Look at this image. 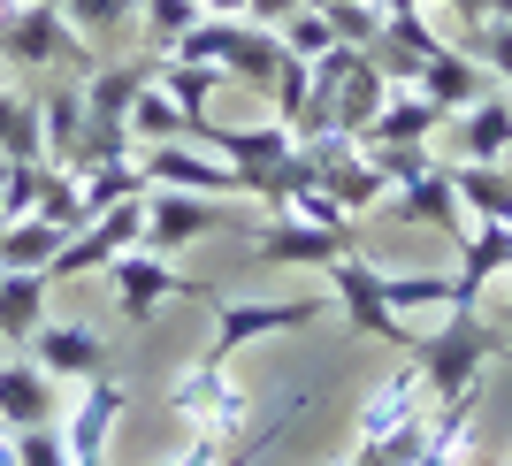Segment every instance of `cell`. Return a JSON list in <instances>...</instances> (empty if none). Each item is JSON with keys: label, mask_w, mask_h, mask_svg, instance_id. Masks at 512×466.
Instances as JSON below:
<instances>
[{"label": "cell", "mask_w": 512, "mask_h": 466, "mask_svg": "<svg viewBox=\"0 0 512 466\" xmlns=\"http://www.w3.org/2000/svg\"><path fill=\"white\" fill-rule=\"evenodd\" d=\"M497 352H512V344L497 337L482 314H451L444 329H428V337L406 344V360L421 367V382H428V398H436V405H444V398H467V390H482V367H490Z\"/></svg>", "instance_id": "cell-1"}, {"label": "cell", "mask_w": 512, "mask_h": 466, "mask_svg": "<svg viewBox=\"0 0 512 466\" xmlns=\"http://www.w3.org/2000/svg\"><path fill=\"white\" fill-rule=\"evenodd\" d=\"M0 62L8 69H92V39L54 8V0H8L0 16Z\"/></svg>", "instance_id": "cell-2"}, {"label": "cell", "mask_w": 512, "mask_h": 466, "mask_svg": "<svg viewBox=\"0 0 512 466\" xmlns=\"http://www.w3.org/2000/svg\"><path fill=\"white\" fill-rule=\"evenodd\" d=\"M329 321V298L299 291V298H214V344L207 360L230 367L237 344H260V337H291V329H314Z\"/></svg>", "instance_id": "cell-3"}, {"label": "cell", "mask_w": 512, "mask_h": 466, "mask_svg": "<svg viewBox=\"0 0 512 466\" xmlns=\"http://www.w3.org/2000/svg\"><path fill=\"white\" fill-rule=\"evenodd\" d=\"M107 283H115V314L130 321V329H146L153 321V306H169V298H207L214 306V291L207 283H192L184 268H176L169 253H146V245H130V253H115L100 268Z\"/></svg>", "instance_id": "cell-4"}, {"label": "cell", "mask_w": 512, "mask_h": 466, "mask_svg": "<svg viewBox=\"0 0 512 466\" xmlns=\"http://www.w3.org/2000/svg\"><path fill=\"white\" fill-rule=\"evenodd\" d=\"M138 169H146L153 191H199V199H245L237 169L214 146H192V138H169V146H138Z\"/></svg>", "instance_id": "cell-5"}, {"label": "cell", "mask_w": 512, "mask_h": 466, "mask_svg": "<svg viewBox=\"0 0 512 466\" xmlns=\"http://www.w3.org/2000/svg\"><path fill=\"white\" fill-rule=\"evenodd\" d=\"M237 222V207L230 199H199V191H146V253H184V245H199V237H214V230H230Z\"/></svg>", "instance_id": "cell-6"}, {"label": "cell", "mask_w": 512, "mask_h": 466, "mask_svg": "<svg viewBox=\"0 0 512 466\" xmlns=\"http://www.w3.org/2000/svg\"><path fill=\"white\" fill-rule=\"evenodd\" d=\"M169 405H176V421L192 428V436H237V421H245V390L230 382V367L222 360H199L192 375L169 390Z\"/></svg>", "instance_id": "cell-7"}, {"label": "cell", "mask_w": 512, "mask_h": 466, "mask_svg": "<svg viewBox=\"0 0 512 466\" xmlns=\"http://www.w3.org/2000/svg\"><path fill=\"white\" fill-rule=\"evenodd\" d=\"M321 276L337 283V298H344V314H352V329H360V337H383V344H398V352L413 344V329L390 314V298H383V268H375V260L337 253L329 268H321Z\"/></svg>", "instance_id": "cell-8"}, {"label": "cell", "mask_w": 512, "mask_h": 466, "mask_svg": "<svg viewBox=\"0 0 512 466\" xmlns=\"http://www.w3.org/2000/svg\"><path fill=\"white\" fill-rule=\"evenodd\" d=\"M360 230H329V222H306V214H276L260 230V268H329L337 253H352Z\"/></svg>", "instance_id": "cell-9"}, {"label": "cell", "mask_w": 512, "mask_h": 466, "mask_svg": "<svg viewBox=\"0 0 512 466\" xmlns=\"http://www.w3.org/2000/svg\"><path fill=\"white\" fill-rule=\"evenodd\" d=\"M383 222H428V230H444V237H467V207H459L451 169H436V161H428L421 176H406V184L383 199Z\"/></svg>", "instance_id": "cell-10"}, {"label": "cell", "mask_w": 512, "mask_h": 466, "mask_svg": "<svg viewBox=\"0 0 512 466\" xmlns=\"http://www.w3.org/2000/svg\"><path fill=\"white\" fill-rule=\"evenodd\" d=\"M123 413H130V390H123V382H107V375H92L85 398H77V413L62 421L69 459H77V466H100V459H107V436H115V421H123Z\"/></svg>", "instance_id": "cell-11"}, {"label": "cell", "mask_w": 512, "mask_h": 466, "mask_svg": "<svg viewBox=\"0 0 512 466\" xmlns=\"http://www.w3.org/2000/svg\"><path fill=\"white\" fill-rule=\"evenodd\" d=\"M23 352H31L54 382H92V375L107 367L100 329H85V321H39V337L23 344Z\"/></svg>", "instance_id": "cell-12"}, {"label": "cell", "mask_w": 512, "mask_h": 466, "mask_svg": "<svg viewBox=\"0 0 512 466\" xmlns=\"http://www.w3.org/2000/svg\"><path fill=\"white\" fill-rule=\"evenodd\" d=\"M512 276V222H482V230L459 237V298H451V314H474L482 306V283Z\"/></svg>", "instance_id": "cell-13"}, {"label": "cell", "mask_w": 512, "mask_h": 466, "mask_svg": "<svg viewBox=\"0 0 512 466\" xmlns=\"http://www.w3.org/2000/svg\"><path fill=\"white\" fill-rule=\"evenodd\" d=\"M451 130H459V153L482 161V169H505V161H512V100H505V92L467 100L459 115H451Z\"/></svg>", "instance_id": "cell-14"}, {"label": "cell", "mask_w": 512, "mask_h": 466, "mask_svg": "<svg viewBox=\"0 0 512 466\" xmlns=\"http://www.w3.org/2000/svg\"><path fill=\"white\" fill-rule=\"evenodd\" d=\"M413 421H428V382H421V367H398V375H383V390L360 405V444H375V436H398V428H413Z\"/></svg>", "instance_id": "cell-15"}, {"label": "cell", "mask_w": 512, "mask_h": 466, "mask_svg": "<svg viewBox=\"0 0 512 466\" xmlns=\"http://www.w3.org/2000/svg\"><path fill=\"white\" fill-rule=\"evenodd\" d=\"M54 421V375H46L31 352L0 360V428H39Z\"/></svg>", "instance_id": "cell-16"}, {"label": "cell", "mask_w": 512, "mask_h": 466, "mask_svg": "<svg viewBox=\"0 0 512 466\" xmlns=\"http://www.w3.org/2000/svg\"><path fill=\"white\" fill-rule=\"evenodd\" d=\"M451 115L436 100H428L421 85H390V100H383V115H375V123H367V138L360 146H421L428 130H444Z\"/></svg>", "instance_id": "cell-17"}, {"label": "cell", "mask_w": 512, "mask_h": 466, "mask_svg": "<svg viewBox=\"0 0 512 466\" xmlns=\"http://www.w3.org/2000/svg\"><path fill=\"white\" fill-rule=\"evenodd\" d=\"M46 291H54V276L46 268H0V344H31L46 321Z\"/></svg>", "instance_id": "cell-18"}, {"label": "cell", "mask_w": 512, "mask_h": 466, "mask_svg": "<svg viewBox=\"0 0 512 466\" xmlns=\"http://www.w3.org/2000/svg\"><path fill=\"white\" fill-rule=\"evenodd\" d=\"M383 100H390V77L360 54V62H352V77L337 85V115H329V138H352V146H360L367 123L383 115Z\"/></svg>", "instance_id": "cell-19"}, {"label": "cell", "mask_w": 512, "mask_h": 466, "mask_svg": "<svg viewBox=\"0 0 512 466\" xmlns=\"http://www.w3.org/2000/svg\"><path fill=\"white\" fill-rule=\"evenodd\" d=\"M413 85H421L428 100L444 107V115H459V107H467V100H482V92H490V85H482V62H474L467 46H444V54H428Z\"/></svg>", "instance_id": "cell-20"}, {"label": "cell", "mask_w": 512, "mask_h": 466, "mask_svg": "<svg viewBox=\"0 0 512 466\" xmlns=\"http://www.w3.org/2000/svg\"><path fill=\"white\" fill-rule=\"evenodd\" d=\"M39 130H46V161L77 153V138H85V77H62V85L39 92Z\"/></svg>", "instance_id": "cell-21"}, {"label": "cell", "mask_w": 512, "mask_h": 466, "mask_svg": "<svg viewBox=\"0 0 512 466\" xmlns=\"http://www.w3.org/2000/svg\"><path fill=\"white\" fill-rule=\"evenodd\" d=\"M62 245H69V230H62V222H46V214L0 222V268H54Z\"/></svg>", "instance_id": "cell-22"}, {"label": "cell", "mask_w": 512, "mask_h": 466, "mask_svg": "<svg viewBox=\"0 0 512 466\" xmlns=\"http://www.w3.org/2000/svg\"><path fill=\"white\" fill-rule=\"evenodd\" d=\"M199 0H138V39H146V54L153 62H169L176 54V39H184V31H199Z\"/></svg>", "instance_id": "cell-23"}, {"label": "cell", "mask_w": 512, "mask_h": 466, "mask_svg": "<svg viewBox=\"0 0 512 466\" xmlns=\"http://www.w3.org/2000/svg\"><path fill=\"white\" fill-rule=\"evenodd\" d=\"M451 184H459V207L482 214V222H512V169H482V161H467V169H451Z\"/></svg>", "instance_id": "cell-24"}, {"label": "cell", "mask_w": 512, "mask_h": 466, "mask_svg": "<svg viewBox=\"0 0 512 466\" xmlns=\"http://www.w3.org/2000/svg\"><path fill=\"white\" fill-rule=\"evenodd\" d=\"M0 161H46L39 100H23V92H0Z\"/></svg>", "instance_id": "cell-25"}, {"label": "cell", "mask_w": 512, "mask_h": 466, "mask_svg": "<svg viewBox=\"0 0 512 466\" xmlns=\"http://www.w3.org/2000/svg\"><path fill=\"white\" fill-rule=\"evenodd\" d=\"M85 184V214H107V207H123V199H146V169H138V153L130 161H107V169H92V176H77Z\"/></svg>", "instance_id": "cell-26"}, {"label": "cell", "mask_w": 512, "mask_h": 466, "mask_svg": "<svg viewBox=\"0 0 512 466\" xmlns=\"http://www.w3.org/2000/svg\"><path fill=\"white\" fill-rule=\"evenodd\" d=\"M276 39H283V54H299V62H321L329 46H344V39H337V23H329V8H321V0H306L299 16H283V23H276Z\"/></svg>", "instance_id": "cell-27"}, {"label": "cell", "mask_w": 512, "mask_h": 466, "mask_svg": "<svg viewBox=\"0 0 512 466\" xmlns=\"http://www.w3.org/2000/svg\"><path fill=\"white\" fill-rule=\"evenodd\" d=\"M130 138H138V146H169V138H192V130H184V107H176L169 92L146 85L138 107H130Z\"/></svg>", "instance_id": "cell-28"}, {"label": "cell", "mask_w": 512, "mask_h": 466, "mask_svg": "<svg viewBox=\"0 0 512 466\" xmlns=\"http://www.w3.org/2000/svg\"><path fill=\"white\" fill-rule=\"evenodd\" d=\"M383 298H390V314H406V306H451V298H459V283L451 276H390L383 268Z\"/></svg>", "instance_id": "cell-29"}, {"label": "cell", "mask_w": 512, "mask_h": 466, "mask_svg": "<svg viewBox=\"0 0 512 466\" xmlns=\"http://www.w3.org/2000/svg\"><path fill=\"white\" fill-rule=\"evenodd\" d=\"M306 85H314V62H299V54H283V69H276V123L283 130H299V115H306Z\"/></svg>", "instance_id": "cell-30"}, {"label": "cell", "mask_w": 512, "mask_h": 466, "mask_svg": "<svg viewBox=\"0 0 512 466\" xmlns=\"http://www.w3.org/2000/svg\"><path fill=\"white\" fill-rule=\"evenodd\" d=\"M62 16L85 31V39H100V31H115V23H138V0H62Z\"/></svg>", "instance_id": "cell-31"}, {"label": "cell", "mask_w": 512, "mask_h": 466, "mask_svg": "<svg viewBox=\"0 0 512 466\" xmlns=\"http://www.w3.org/2000/svg\"><path fill=\"white\" fill-rule=\"evenodd\" d=\"M16 466H77L62 444V428L39 421V428H16Z\"/></svg>", "instance_id": "cell-32"}, {"label": "cell", "mask_w": 512, "mask_h": 466, "mask_svg": "<svg viewBox=\"0 0 512 466\" xmlns=\"http://www.w3.org/2000/svg\"><path fill=\"white\" fill-rule=\"evenodd\" d=\"M467 54L512 85V23H474V46H467Z\"/></svg>", "instance_id": "cell-33"}, {"label": "cell", "mask_w": 512, "mask_h": 466, "mask_svg": "<svg viewBox=\"0 0 512 466\" xmlns=\"http://www.w3.org/2000/svg\"><path fill=\"white\" fill-rule=\"evenodd\" d=\"M306 0H245V23H260V31H276L283 16H299Z\"/></svg>", "instance_id": "cell-34"}, {"label": "cell", "mask_w": 512, "mask_h": 466, "mask_svg": "<svg viewBox=\"0 0 512 466\" xmlns=\"http://www.w3.org/2000/svg\"><path fill=\"white\" fill-rule=\"evenodd\" d=\"M344 8H390V0H344Z\"/></svg>", "instance_id": "cell-35"}, {"label": "cell", "mask_w": 512, "mask_h": 466, "mask_svg": "<svg viewBox=\"0 0 512 466\" xmlns=\"http://www.w3.org/2000/svg\"><path fill=\"white\" fill-rule=\"evenodd\" d=\"M100 466H107V459H100Z\"/></svg>", "instance_id": "cell-36"}]
</instances>
